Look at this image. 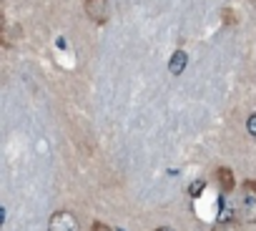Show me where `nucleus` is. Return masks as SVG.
I'll list each match as a JSON object with an SVG mask.
<instances>
[{
    "mask_svg": "<svg viewBox=\"0 0 256 231\" xmlns=\"http://www.w3.org/2000/svg\"><path fill=\"white\" fill-rule=\"evenodd\" d=\"M90 231H110V228H108L106 224H100V221H96V224L90 226Z\"/></svg>",
    "mask_w": 256,
    "mask_h": 231,
    "instance_id": "nucleus-9",
    "label": "nucleus"
},
{
    "mask_svg": "<svg viewBox=\"0 0 256 231\" xmlns=\"http://www.w3.org/2000/svg\"><path fill=\"white\" fill-rule=\"evenodd\" d=\"M224 18L228 20V26H234V23H236V16H234L231 10H224Z\"/></svg>",
    "mask_w": 256,
    "mask_h": 231,
    "instance_id": "nucleus-10",
    "label": "nucleus"
},
{
    "mask_svg": "<svg viewBox=\"0 0 256 231\" xmlns=\"http://www.w3.org/2000/svg\"><path fill=\"white\" fill-rule=\"evenodd\" d=\"M238 218L244 224H256V184L254 181H246L241 186V196H238Z\"/></svg>",
    "mask_w": 256,
    "mask_h": 231,
    "instance_id": "nucleus-1",
    "label": "nucleus"
},
{
    "mask_svg": "<svg viewBox=\"0 0 256 231\" xmlns=\"http://www.w3.org/2000/svg\"><path fill=\"white\" fill-rule=\"evenodd\" d=\"M246 128H248V134L256 138V113L254 116H248V121H246Z\"/></svg>",
    "mask_w": 256,
    "mask_h": 231,
    "instance_id": "nucleus-7",
    "label": "nucleus"
},
{
    "mask_svg": "<svg viewBox=\"0 0 256 231\" xmlns=\"http://www.w3.org/2000/svg\"><path fill=\"white\" fill-rule=\"evenodd\" d=\"M86 13L96 23H106L108 20V0H86Z\"/></svg>",
    "mask_w": 256,
    "mask_h": 231,
    "instance_id": "nucleus-3",
    "label": "nucleus"
},
{
    "mask_svg": "<svg viewBox=\"0 0 256 231\" xmlns=\"http://www.w3.org/2000/svg\"><path fill=\"white\" fill-rule=\"evenodd\" d=\"M251 3H254V8H256V0H251Z\"/></svg>",
    "mask_w": 256,
    "mask_h": 231,
    "instance_id": "nucleus-12",
    "label": "nucleus"
},
{
    "mask_svg": "<svg viewBox=\"0 0 256 231\" xmlns=\"http://www.w3.org/2000/svg\"><path fill=\"white\" fill-rule=\"evenodd\" d=\"M156 231H174V228H168V226H161V228H156Z\"/></svg>",
    "mask_w": 256,
    "mask_h": 231,
    "instance_id": "nucleus-11",
    "label": "nucleus"
},
{
    "mask_svg": "<svg viewBox=\"0 0 256 231\" xmlns=\"http://www.w3.org/2000/svg\"><path fill=\"white\" fill-rule=\"evenodd\" d=\"M204 191V181H194V186H191V196H198Z\"/></svg>",
    "mask_w": 256,
    "mask_h": 231,
    "instance_id": "nucleus-8",
    "label": "nucleus"
},
{
    "mask_svg": "<svg viewBox=\"0 0 256 231\" xmlns=\"http://www.w3.org/2000/svg\"><path fill=\"white\" fill-rule=\"evenodd\" d=\"M216 178L221 181V188H224L226 194L234 188V176H231V171H228V168H218V171H216Z\"/></svg>",
    "mask_w": 256,
    "mask_h": 231,
    "instance_id": "nucleus-5",
    "label": "nucleus"
},
{
    "mask_svg": "<svg viewBox=\"0 0 256 231\" xmlns=\"http://www.w3.org/2000/svg\"><path fill=\"white\" fill-rule=\"evenodd\" d=\"M214 231H241V228H238L236 221H231V218H221V221L214 226Z\"/></svg>",
    "mask_w": 256,
    "mask_h": 231,
    "instance_id": "nucleus-6",
    "label": "nucleus"
},
{
    "mask_svg": "<svg viewBox=\"0 0 256 231\" xmlns=\"http://www.w3.org/2000/svg\"><path fill=\"white\" fill-rule=\"evenodd\" d=\"M186 63H188V56H186L184 50H176V53L171 56V63H168V70H171L174 76H181V73L186 70Z\"/></svg>",
    "mask_w": 256,
    "mask_h": 231,
    "instance_id": "nucleus-4",
    "label": "nucleus"
},
{
    "mask_svg": "<svg viewBox=\"0 0 256 231\" xmlns=\"http://www.w3.org/2000/svg\"><path fill=\"white\" fill-rule=\"evenodd\" d=\"M48 231H80V224H78L76 214H70V211H58V214L50 216Z\"/></svg>",
    "mask_w": 256,
    "mask_h": 231,
    "instance_id": "nucleus-2",
    "label": "nucleus"
}]
</instances>
